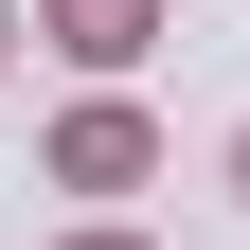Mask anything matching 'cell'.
Segmentation results:
<instances>
[{
  "instance_id": "cell-1",
  "label": "cell",
  "mask_w": 250,
  "mask_h": 250,
  "mask_svg": "<svg viewBox=\"0 0 250 250\" xmlns=\"http://www.w3.org/2000/svg\"><path fill=\"white\" fill-rule=\"evenodd\" d=\"M125 18H143V0H72V54H125Z\"/></svg>"
},
{
  "instance_id": "cell-2",
  "label": "cell",
  "mask_w": 250,
  "mask_h": 250,
  "mask_svg": "<svg viewBox=\"0 0 250 250\" xmlns=\"http://www.w3.org/2000/svg\"><path fill=\"white\" fill-rule=\"evenodd\" d=\"M232 179H250V143H232Z\"/></svg>"
}]
</instances>
